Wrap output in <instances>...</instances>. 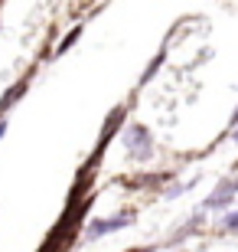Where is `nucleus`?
<instances>
[{
    "label": "nucleus",
    "mask_w": 238,
    "mask_h": 252,
    "mask_svg": "<svg viewBox=\"0 0 238 252\" xmlns=\"http://www.w3.org/2000/svg\"><path fill=\"white\" fill-rule=\"evenodd\" d=\"M128 148L137 158H150V131L144 125H131L128 128Z\"/></svg>",
    "instance_id": "f257e3e1"
},
{
    "label": "nucleus",
    "mask_w": 238,
    "mask_h": 252,
    "mask_svg": "<svg viewBox=\"0 0 238 252\" xmlns=\"http://www.w3.org/2000/svg\"><path fill=\"white\" fill-rule=\"evenodd\" d=\"M232 196H235V184H232V180H225L222 187H215V190L209 193L206 206H209V210H225V206L232 203Z\"/></svg>",
    "instance_id": "f03ea898"
},
{
    "label": "nucleus",
    "mask_w": 238,
    "mask_h": 252,
    "mask_svg": "<svg viewBox=\"0 0 238 252\" xmlns=\"http://www.w3.org/2000/svg\"><path fill=\"white\" fill-rule=\"evenodd\" d=\"M131 223V216H118V220H98V223H92V229H88V239H98V236L111 233V229H121V226H128Z\"/></svg>",
    "instance_id": "7ed1b4c3"
},
{
    "label": "nucleus",
    "mask_w": 238,
    "mask_h": 252,
    "mask_svg": "<svg viewBox=\"0 0 238 252\" xmlns=\"http://www.w3.org/2000/svg\"><path fill=\"white\" fill-rule=\"evenodd\" d=\"M225 229H229V233H238V213H232V216H225Z\"/></svg>",
    "instance_id": "20e7f679"
},
{
    "label": "nucleus",
    "mask_w": 238,
    "mask_h": 252,
    "mask_svg": "<svg viewBox=\"0 0 238 252\" xmlns=\"http://www.w3.org/2000/svg\"><path fill=\"white\" fill-rule=\"evenodd\" d=\"M131 252H150V249H131Z\"/></svg>",
    "instance_id": "39448f33"
},
{
    "label": "nucleus",
    "mask_w": 238,
    "mask_h": 252,
    "mask_svg": "<svg viewBox=\"0 0 238 252\" xmlns=\"http://www.w3.org/2000/svg\"><path fill=\"white\" fill-rule=\"evenodd\" d=\"M232 138H235V141H238V128H235V134H232Z\"/></svg>",
    "instance_id": "423d86ee"
}]
</instances>
